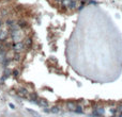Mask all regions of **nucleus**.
<instances>
[{
	"mask_svg": "<svg viewBox=\"0 0 122 117\" xmlns=\"http://www.w3.org/2000/svg\"><path fill=\"white\" fill-rule=\"evenodd\" d=\"M25 47L26 46L24 42H14L12 44V46H11V48H12V50L14 52H21L25 49Z\"/></svg>",
	"mask_w": 122,
	"mask_h": 117,
	"instance_id": "obj_1",
	"label": "nucleus"
},
{
	"mask_svg": "<svg viewBox=\"0 0 122 117\" xmlns=\"http://www.w3.org/2000/svg\"><path fill=\"white\" fill-rule=\"evenodd\" d=\"M16 94L20 98H23V99H27L28 96H29V93H28V91L25 88V87H19V88L16 91Z\"/></svg>",
	"mask_w": 122,
	"mask_h": 117,
	"instance_id": "obj_2",
	"label": "nucleus"
},
{
	"mask_svg": "<svg viewBox=\"0 0 122 117\" xmlns=\"http://www.w3.org/2000/svg\"><path fill=\"white\" fill-rule=\"evenodd\" d=\"M36 104H38L39 106H41V108H44L49 106L48 101H47L46 99H44V98H39L38 101H36Z\"/></svg>",
	"mask_w": 122,
	"mask_h": 117,
	"instance_id": "obj_3",
	"label": "nucleus"
},
{
	"mask_svg": "<svg viewBox=\"0 0 122 117\" xmlns=\"http://www.w3.org/2000/svg\"><path fill=\"white\" fill-rule=\"evenodd\" d=\"M65 106H66V108H68V111H70V112H75L77 103H75L74 101H68V102H66Z\"/></svg>",
	"mask_w": 122,
	"mask_h": 117,
	"instance_id": "obj_4",
	"label": "nucleus"
},
{
	"mask_svg": "<svg viewBox=\"0 0 122 117\" xmlns=\"http://www.w3.org/2000/svg\"><path fill=\"white\" fill-rule=\"evenodd\" d=\"M25 46L27 47V48H31L32 46H33V39H32V37H30V36H27V37L25 38Z\"/></svg>",
	"mask_w": 122,
	"mask_h": 117,
	"instance_id": "obj_5",
	"label": "nucleus"
},
{
	"mask_svg": "<svg viewBox=\"0 0 122 117\" xmlns=\"http://www.w3.org/2000/svg\"><path fill=\"white\" fill-rule=\"evenodd\" d=\"M9 33H10V32L6 31V30H2V31H0V42H4V40L8 38Z\"/></svg>",
	"mask_w": 122,
	"mask_h": 117,
	"instance_id": "obj_6",
	"label": "nucleus"
},
{
	"mask_svg": "<svg viewBox=\"0 0 122 117\" xmlns=\"http://www.w3.org/2000/svg\"><path fill=\"white\" fill-rule=\"evenodd\" d=\"M61 112H62V110L59 105H54L50 108V113H53V114H59Z\"/></svg>",
	"mask_w": 122,
	"mask_h": 117,
	"instance_id": "obj_7",
	"label": "nucleus"
},
{
	"mask_svg": "<svg viewBox=\"0 0 122 117\" xmlns=\"http://www.w3.org/2000/svg\"><path fill=\"white\" fill-rule=\"evenodd\" d=\"M17 23H18V26L20 27V29H25V28H28L27 21L24 20V19H19V20L17 21Z\"/></svg>",
	"mask_w": 122,
	"mask_h": 117,
	"instance_id": "obj_8",
	"label": "nucleus"
},
{
	"mask_svg": "<svg viewBox=\"0 0 122 117\" xmlns=\"http://www.w3.org/2000/svg\"><path fill=\"white\" fill-rule=\"evenodd\" d=\"M30 98H29V100L31 102H34V103H36V101H38V99H39V96H38V94H35V93H32V94H30Z\"/></svg>",
	"mask_w": 122,
	"mask_h": 117,
	"instance_id": "obj_9",
	"label": "nucleus"
},
{
	"mask_svg": "<svg viewBox=\"0 0 122 117\" xmlns=\"http://www.w3.org/2000/svg\"><path fill=\"white\" fill-rule=\"evenodd\" d=\"M27 111H28V112H29L30 114H31V115H32V116H33V117H42V116H41L40 114H39L38 112H35V111L31 110V108H27Z\"/></svg>",
	"mask_w": 122,
	"mask_h": 117,
	"instance_id": "obj_10",
	"label": "nucleus"
},
{
	"mask_svg": "<svg viewBox=\"0 0 122 117\" xmlns=\"http://www.w3.org/2000/svg\"><path fill=\"white\" fill-rule=\"evenodd\" d=\"M14 23H16V21H15L14 19H12V18H9V19H6L5 20V25L8 26V27H11V26H13Z\"/></svg>",
	"mask_w": 122,
	"mask_h": 117,
	"instance_id": "obj_11",
	"label": "nucleus"
},
{
	"mask_svg": "<svg viewBox=\"0 0 122 117\" xmlns=\"http://www.w3.org/2000/svg\"><path fill=\"white\" fill-rule=\"evenodd\" d=\"M19 74H20V70L19 69H13L12 70V76L14 77V78H18Z\"/></svg>",
	"mask_w": 122,
	"mask_h": 117,
	"instance_id": "obj_12",
	"label": "nucleus"
},
{
	"mask_svg": "<svg viewBox=\"0 0 122 117\" xmlns=\"http://www.w3.org/2000/svg\"><path fill=\"white\" fill-rule=\"evenodd\" d=\"M20 59H21L20 53H19V52H15L14 56H13V60H14V61H16V62H19V61H20Z\"/></svg>",
	"mask_w": 122,
	"mask_h": 117,
	"instance_id": "obj_13",
	"label": "nucleus"
},
{
	"mask_svg": "<svg viewBox=\"0 0 122 117\" xmlns=\"http://www.w3.org/2000/svg\"><path fill=\"white\" fill-rule=\"evenodd\" d=\"M11 74H12V70L9 69V68H5V69H4V74H3V76L5 77V78H8V77H10Z\"/></svg>",
	"mask_w": 122,
	"mask_h": 117,
	"instance_id": "obj_14",
	"label": "nucleus"
},
{
	"mask_svg": "<svg viewBox=\"0 0 122 117\" xmlns=\"http://www.w3.org/2000/svg\"><path fill=\"white\" fill-rule=\"evenodd\" d=\"M9 106H10V108H12V110H15V108H16V106H15L13 103H9Z\"/></svg>",
	"mask_w": 122,
	"mask_h": 117,
	"instance_id": "obj_15",
	"label": "nucleus"
},
{
	"mask_svg": "<svg viewBox=\"0 0 122 117\" xmlns=\"http://www.w3.org/2000/svg\"><path fill=\"white\" fill-rule=\"evenodd\" d=\"M2 23H3V21H2V19L0 18V29H1V26H2Z\"/></svg>",
	"mask_w": 122,
	"mask_h": 117,
	"instance_id": "obj_16",
	"label": "nucleus"
},
{
	"mask_svg": "<svg viewBox=\"0 0 122 117\" xmlns=\"http://www.w3.org/2000/svg\"><path fill=\"white\" fill-rule=\"evenodd\" d=\"M55 1H56V2H58V3H61V2L63 1V0H55Z\"/></svg>",
	"mask_w": 122,
	"mask_h": 117,
	"instance_id": "obj_17",
	"label": "nucleus"
}]
</instances>
